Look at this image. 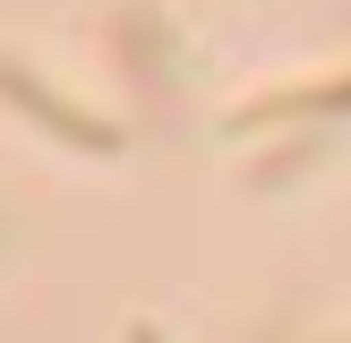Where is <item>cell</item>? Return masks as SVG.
Segmentation results:
<instances>
[{"label":"cell","instance_id":"1","mask_svg":"<svg viewBox=\"0 0 351 343\" xmlns=\"http://www.w3.org/2000/svg\"><path fill=\"white\" fill-rule=\"evenodd\" d=\"M0 95H9L17 112H26V120H43V129H60L69 146H86V154H112V146H120V129H112V120H95V112H77V103L43 95V86L26 78V60H9V51H0Z\"/></svg>","mask_w":351,"mask_h":343},{"label":"cell","instance_id":"2","mask_svg":"<svg viewBox=\"0 0 351 343\" xmlns=\"http://www.w3.org/2000/svg\"><path fill=\"white\" fill-rule=\"evenodd\" d=\"M300 112H351V78H343V86H326V95L308 86V95H266V103H240L223 129H232V137H249L257 120H300Z\"/></svg>","mask_w":351,"mask_h":343},{"label":"cell","instance_id":"3","mask_svg":"<svg viewBox=\"0 0 351 343\" xmlns=\"http://www.w3.org/2000/svg\"><path fill=\"white\" fill-rule=\"evenodd\" d=\"M137 343H154V335H146V326H137Z\"/></svg>","mask_w":351,"mask_h":343}]
</instances>
